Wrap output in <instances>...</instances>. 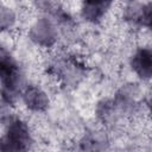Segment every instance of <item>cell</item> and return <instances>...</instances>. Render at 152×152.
<instances>
[{"instance_id":"6da1fadb","label":"cell","mask_w":152,"mask_h":152,"mask_svg":"<svg viewBox=\"0 0 152 152\" xmlns=\"http://www.w3.org/2000/svg\"><path fill=\"white\" fill-rule=\"evenodd\" d=\"M19 69L12 56L0 50V82L2 86V96L7 102H12L17 95L19 86Z\"/></svg>"},{"instance_id":"7a4b0ae2","label":"cell","mask_w":152,"mask_h":152,"mask_svg":"<svg viewBox=\"0 0 152 152\" xmlns=\"http://www.w3.org/2000/svg\"><path fill=\"white\" fill-rule=\"evenodd\" d=\"M30 142L28 128L21 120H14L10 124L4 139L0 141V148L5 151L26 150Z\"/></svg>"},{"instance_id":"3957f363","label":"cell","mask_w":152,"mask_h":152,"mask_svg":"<svg viewBox=\"0 0 152 152\" xmlns=\"http://www.w3.org/2000/svg\"><path fill=\"white\" fill-rule=\"evenodd\" d=\"M31 37L40 45H51L56 39V30L48 19H39L32 27Z\"/></svg>"},{"instance_id":"277c9868","label":"cell","mask_w":152,"mask_h":152,"mask_svg":"<svg viewBox=\"0 0 152 152\" xmlns=\"http://www.w3.org/2000/svg\"><path fill=\"white\" fill-rule=\"evenodd\" d=\"M23 99H24L25 104L31 110H34V112H43L49 106L48 95L42 89H39L38 87H34V86L26 88V90L23 95Z\"/></svg>"},{"instance_id":"5b68a950","label":"cell","mask_w":152,"mask_h":152,"mask_svg":"<svg viewBox=\"0 0 152 152\" xmlns=\"http://www.w3.org/2000/svg\"><path fill=\"white\" fill-rule=\"evenodd\" d=\"M132 68L141 78H150L152 72V55L148 49H140L132 58Z\"/></svg>"},{"instance_id":"8992f818","label":"cell","mask_w":152,"mask_h":152,"mask_svg":"<svg viewBox=\"0 0 152 152\" xmlns=\"http://www.w3.org/2000/svg\"><path fill=\"white\" fill-rule=\"evenodd\" d=\"M113 0H83V15L86 19L95 21L100 19Z\"/></svg>"},{"instance_id":"52a82bcc","label":"cell","mask_w":152,"mask_h":152,"mask_svg":"<svg viewBox=\"0 0 152 152\" xmlns=\"http://www.w3.org/2000/svg\"><path fill=\"white\" fill-rule=\"evenodd\" d=\"M13 19H14V15L10 10H7V8L0 10V27L1 26L2 27L10 26L12 24Z\"/></svg>"}]
</instances>
